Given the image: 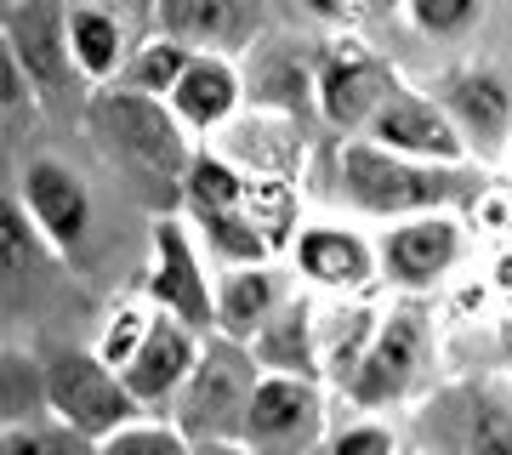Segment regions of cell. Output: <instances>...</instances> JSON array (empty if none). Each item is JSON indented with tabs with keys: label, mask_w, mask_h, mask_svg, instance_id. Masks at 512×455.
<instances>
[{
	"label": "cell",
	"mask_w": 512,
	"mask_h": 455,
	"mask_svg": "<svg viewBox=\"0 0 512 455\" xmlns=\"http://www.w3.org/2000/svg\"><path fill=\"white\" fill-rule=\"evenodd\" d=\"M194 455H256V450L234 438V444H194Z\"/></svg>",
	"instance_id": "cell-39"
},
{
	"label": "cell",
	"mask_w": 512,
	"mask_h": 455,
	"mask_svg": "<svg viewBox=\"0 0 512 455\" xmlns=\"http://www.w3.org/2000/svg\"><path fill=\"white\" fill-rule=\"evenodd\" d=\"M80 126H86L97 154H103L160 217L183 211L188 165H194L200 148H194L188 126L171 114L165 97H148V91H131V86H97L92 97H86Z\"/></svg>",
	"instance_id": "cell-1"
},
{
	"label": "cell",
	"mask_w": 512,
	"mask_h": 455,
	"mask_svg": "<svg viewBox=\"0 0 512 455\" xmlns=\"http://www.w3.org/2000/svg\"><path fill=\"white\" fill-rule=\"evenodd\" d=\"M302 12L319 18L325 29H353V23L365 18V6H359V0H302Z\"/></svg>",
	"instance_id": "cell-34"
},
{
	"label": "cell",
	"mask_w": 512,
	"mask_h": 455,
	"mask_svg": "<svg viewBox=\"0 0 512 455\" xmlns=\"http://www.w3.org/2000/svg\"><path fill=\"white\" fill-rule=\"evenodd\" d=\"M376 251H382L387 285L399 296H421V291H433L444 273H456V262L467 256V222L456 211L393 222V228H382Z\"/></svg>",
	"instance_id": "cell-11"
},
{
	"label": "cell",
	"mask_w": 512,
	"mask_h": 455,
	"mask_svg": "<svg viewBox=\"0 0 512 455\" xmlns=\"http://www.w3.org/2000/svg\"><path fill=\"white\" fill-rule=\"evenodd\" d=\"M143 302L177 319V325L217 336V279H211V256L188 217H154V256H148Z\"/></svg>",
	"instance_id": "cell-6"
},
{
	"label": "cell",
	"mask_w": 512,
	"mask_h": 455,
	"mask_svg": "<svg viewBox=\"0 0 512 455\" xmlns=\"http://www.w3.org/2000/svg\"><path fill=\"white\" fill-rule=\"evenodd\" d=\"M245 188L251 177L239 171L222 148L205 143L188 165V194H183V211H245Z\"/></svg>",
	"instance_id": "cell-26"
},
{
	"label": "cell",
	"mask_w": 512,
	"mask_h": 455,
	"mask_svg": "<svg viewBox=\"0 0 512 455\" xmlns=\"http://www.w3.org/2000/svg\"><path fill=\"white\" fill-rule=\"evenodd\" d=\"M0 97H6V114H12V109H29V103L40 97L35 80L18 69V57L6 52V46H0Z\"/></svg>",
	"instance_id": "cell-33"
},
{
	"label": "cell",
	"mask_w": 512,
	"mask_h": 455,
	"mask_svg": "<svg viewBox=\"0 0 512 455\" xmlns=\"http://www.w3.org/2000/svg\"><path fill=\"white\" fill-rule=\"evenodd\" d=\"M6 6H18V0H6Z\"/></svg>",
	"instance_id": "cell-42"
},
{
	"label": "cell",
	"mask_w": 512,
	"mask_h": 455,
	"mask_svg": "<svg viewBox=\"0 0 512 455\" xmlns=\"http://www.w3.org/2000/svg\"><path fill=\"white\" fill-rule=\"evenodd\" d=\"M154 319H160V308L154 302H120V308L103 319V330H97V359L114 364L120 376L131 370V359L143 353V342L154 336Z\"/></svg>",
	"instance_id": "cell-29"
},
{
	"label": "cell",
	"mask_w": 512,
	"mask_h": 455,
	"mask_svg": "<svg viewBox=\"0 0 512 455\" xmlns=\"http://www.w3.org/2000/svg\"><path fill=\"white\" fill-rule=\"evenodd\" d=\"M40 404L52 410V421L97 438V444L131 421H143V404L131 399L126 376L97 359V347H52L40 359Z\"/></svg>",
	"instance_id": "cell-4"
},
{
	"label": "cell",
	"mask_w": 512,
	"mask_h": 455,
	"mask_svg": "<svg viewBox=\"0 0 512 455\" xmlns=\"http://www.w3.org/2000/svg\"><path fill=\"white\" fill-rule=\"evenodd\" d=\"M256 387H262L256 353L217 330V336H205L200 364H194L188 387L171 404V427L188 444H234V438H245V416L256 404Z\"/></svg>",
	"instance_id": "cell-3"
},
{
	"label": "cell",
	"mask_w": 512,
	"mask_h": 455,
	"mask_svg": "<svg viewBox=\"0 0 512 455\" xmlns=\"http://www.w3.org/2000/svg\"><path fill=\"white\" fill-rule=\"evenodd\" d=\"M245 217L274 239L279 256L291 251L296 234L308 228V222H302V194H296V182H274V177H251V188H245Z\"/></svg>",
	"instance_id": "cell-28"
},
{
	"label": "cell",
	"mask_w": 512,
	"mask_h": 455,
	"mask_svg": "<svg viewBox=\"0 0 512 455\" xmlns=\"http://www.w3.org/2000/svg\"><path fill=\"white\" fill-rule=\"evenodd\" d=\"M376 330H382V319H376V302L370 296H330V308L319 313V347H325V382L342 393L348 387V376L359 370V359L370 353V342H376Z\"/></svg>",
	"instance_id": "cell-23"
},
{
	"label": "cell",
	"mask_w": 512,
	"mask_h": 455,
	"mask_svg": "<svg viewBox=\"0 0 512 455\" xmlns=\"http://www.w3.org/2000/svg\"><path fill=\"white\" fill-rule=\"evenodd\" d=\"M421 438L439 455H512V382L467 376L421 410Z\"/></svg>",
	"instance_id": "cell-7"
},
{
	"label": "cell",
	"mask_w": 512,
	"mask_h": 455,
	"mask_svg": "<svg viewBox=\"0 0 512 455\" xmlns=\"http://www.w3.org/2000/svg\"><path fill=\"white\" fill-rule=\"evenodd\" d=\"M291 302L285 291V268L262 262V268H222L217 273V330L251 347L256 330L268 325L279 308Z\"/></svg>",
	"instance_id": "cell-21"
},
{
	"label": "cell",
	"mask_w": 512,
	"mask_h": 455,
	"mask_svg": "<svg viewBox=\"0 0 512 455\" xmlns=\"http://www.w3.org/2000/svg\"><path fill=\"white\" fill-rule=\"evenodd\" d=\"M370 143L393 148V154H410V160H427V165H478L473 148H467V137L456 131V120L444 114V103L433 97V91H416L404 86L382 103V114L370 120L365 131Z\"/></svg>",
	"instance_id": "cell-14"
},
{
	"label": "cell",
	"mask_w": 512,
	"mask_h": 455,
	"mask_svg": "<svg viewBox=\"0 0 512 455\" xmlns=\"http://www.w3.org/2000/svg\"><path fill=\"white\" fill-rule=\"evenodd\" d=\"M291 268L319 296H365L382 279V251L348 222H308L291 245Z\"/></svg>",
	"instance_id": "cell-13"
},
{
	"label": "cell",
	"mask_w": 512,
	"mask_h": 455,
	"mask_svg": "<svg viewBox=\"0 0 512 455\" xmlns=\"http://www.w3.org/2000/svg\"><path fill=\"white\" fill-rule=\"evenodd\" d=\"M484 6L490 0H404V18L427 40H467L484 23Z\"/></svg>",
	"instance_id": "cell-30"
},
{
	"label": "cell",
	"mask_w": 512,
	"mask_h": 455,
	"mask_svg": "<svg viewBox=\"0 0 512 455\" xmlns=\"http://www.w3.org/2000/svg\"><path fill=\"white\" fill-rule=\"evenodd\" d=\"M433 97L444 103V114L456 120V131L467 137L478 165H490L507 154L512 143V80L490 63H456L433 80Z\"/></svg>",
	"instance_id": "cell-9"
},
{
	"label": "cell",
	"mask_w": 512,
	"mask_h": 455,
	"mask_svg": "<svg viewBox=\"0 0 512 455\" xmlns=\"http://www.w3.org/2000/svg\"><path fill=\"white\" fill-rule=\"evenodd\" d=\"M0 455H46V427H29V421H6Z\"/></svg>",
	"instance_id": "cell-35"
},
{
	"label": "cell",
	"mask_w": 512,
	"mask_h": 455,
	"mask_svg": "<svg viewBox=\"0 0 512 455\" xmlns=\"http://www.w3.org/2000/svg\"><path fill=\"white\" fill-rule=\"evenodd\" d=\"M262 376H302V382H325V347H319V308L313 296H296L256 330L251 342Z\"/></svg>",
	"instance_id": "cell-20"
},
{
	"label": "cell",
	"mask_w": 512,
	"mask_h": 455,
	"mask_svg": "<svg viewBox=\"0 0 512 455\" xmlns=\"http://www.w3.org/2000/svg\"><path fill=\"white\" fill-rule=\"evenodd\" d=\"M399 455H421V450H410V444H404V450H399Z\"/></svg>",
	"instance_id": "cell-41"
},
{
	"label": "cell",
	"mask_w": 512,
	"mask_h": 455,
	"mask_svg": "<svg viewBox=\"0 0 512 455\" xmlns=\"http://www.w3.org/2000/svg\"><path fill=\"white\" fill-rule=\"evenodd\" d=\"M490 285H495V291H501V296L512 302V251H501V256H495V273H490Z\"/></svg>",
	"instance_id": "cell-37"
},
{
	"label": "cell",
	"mask_w": 512,
	"mask_h": 455,
	"mask_svg": "<svg viewBox=\"0 0 512 455\" xmlns=\"http://www.w3.org/2000/svg\"><path fill=\"white\" fill-rule=\"evenodd\" d=\"M211 148H222L245 177H274V182H296L308 171V126L291 114L274 109H245L228 131L211 137Z\"/></svg>",
	"instance_id": "cell-16"
},
{
	"label": "cell",
	"mask_w": 512,
	"mask_h": 455,
	"mask_svg": "<svg viewBox=\"0 0 512 455\" xmlns=\"http://www.w3.org/2000/svg\"><path fill=\"white\" fill-rule=\"evenodd\" d=\"M399 433L387 427V421L365 416V421H348V427H336L325 444V455H399Z\"/></svg>",
	"instance_id": "cell-32"
},
{
	"label": "cell",
	"mask_w": 512,
	"mask_h": 455,
	"mask_svg": "<svg viewBox=\"0 0 512 455\" xmlns=\"http://www.w3.org/2000/svg\"><path fill=\"white\" fill-rule=\"evenodd\" d=\"M478 205H484V211L495 217V228H501V234H512V188H507V182H490Z\"/></svg>",
	"instance_id": "cell-36"
},
{
	"label": "cell",
	"mask_w": 512,
	"mask_h": 455,
	"mask_svg": "<svg viewBox=\"0 0 512 455\" xmlns=\"http://www.w3.org/2000/svg\"><path fill=\"white\" fill-rule=\"evenodd\" d=\"M268 6L262 0H154V29L183 40L188 52L245 57L262 40Z\"/></svg>",
	"instance_id": "cell-15"
},
{
	"label": "cell",
	"mask_w": 512,
	"mask_h": 455,
	"mask_svg": "<svg viewBox=\"0 0 512 455\" xmlns=\"http://www.w3.org/2000/svg\"><path fill=\"white\" fill-rule=\"evenodd\" d=\"M319 438H325V382L262 376L239 444H251L256 455H308Z\"/></svg>",
	"instance_id": "cell-12"
},
{
	"label": "cell",
	"mask_w": 512,
	"mask_h": 455,
	"mask_svg": "<svg viewBox=\"0 0 512 455\" xmlns=\"http://www.w3.org/2000/svg\"><path fill=\"white\" fill-rule=\"evenodd\" d=\"M18 205L29 211L40 245L52 256H80V245L92 234V188H86V177L69 160L40 154V160L23 165Z\"/></svg>",
	"instance_id": "cell-10"
},
{
	"label": "cell",
	"mask_w": 512,
	"mask_h": 455,
	"mask_svg": "<svg viewBox=\"0 0 512 455\" xmlns=\"http://www.w3.org/2000/svg\"><path fill=\"white\" fill-rule=\"evenodd\" d=\"M359 6H365V18H376V23H387V18L404 12V0H359Z\"/></svg>",
	"instance_id": "cell-38"
},
{
	"label": "cell",
	"mask_w": 512,
	"mask_h": 455,
	"mask_svg": "<svg viewBox=\"0 0 512 455\" xmlns=\"http://www.w3.org/2000/svg\"><path fill=\"white\" fill-rule=\"evenodd\" d=\"M69 57H74V74L86 86H114L131 63V40H126V23L120 12L109 6H92V0H74L69 12Z\"/></svg>",
	"instance_id": "cell-22"
},
{
	"label": "cell",
	"mask_w": 512,
	"mask_h": 455,
	"mask_svg": "<svg viewBox=\"0 0 512 455\" xmlns=\"http://www.w3.org/2000/svg\"><path fill=\"white\" fill-rule=\"evenodd\" d=\"M97 455H194V444H188L171 421H131V427H120V433H109L103 444H97Z\"/></svg>",
	"instance_id": "cell-31"
},
{
	"label": "cell",
	"mask_w": 512,
	"mask_h": 455,
	"mask_svg": "<svg viewBox=\"0 0 512 455\" xmlns=\"http://www.w3.org/2000/svg\"><path fill=\"white\" fill-rule=\"evenodd\" d=\"M69 12L74 0H18L6 6V52L18 57V69L35 80V91H57L74 74L69 57Z\"/></svg>",
	"instance_id": "cell-18"
},
{
	"label": "cell",
	"mask_w": 512,
	"mask_h": 455,
	"mask_svg": "<svg viewBox=\"0 0 512 455\" xmlns=\"http://www.w3.org/2000/svg\"><path fill=\"white\" fill-rule=\"evenodd\" d=\"M171 114L188 126V137H217L251 109V74L239 69V57L194 52L188 74L177 80V91L165 97Z\"/></svg>",
	"instance_id": "cell-17"
},
{
	"label": "cell",
	"mask_w": 512,
	"mask_h": 455,
	"mask_svg": "<svg viewBox=\"0 0 512 455\" xmlns=\"http://www.w3.org/2000/svg\"><path fill=\"white\" fill-rule=\"evenodd\" d=\"M427 364H433V313H427L421 296H399L382 313V330H376L370 353L359 359V370L348 376L342 399L370 410V416L376 410H399V404L416 399Z\"/></svg>",
	"instance_id": "cell-5"
},
{
	"label": "cell",
	"mask_w": 512,
	"mask_h": 455,
	"mask_svg": "<svg viewBox=\"0 0 512 455\" xmlns=\"http://www.w3.org/2000/svg\"><path fill=\"white\" fill-rule=\"evenodd\" d=\"M336 188L353 211L382 222H410V217H439V211H473L490 182L478 177V165H427L410 154L348 137L336 148Z\"/></svg>",
	"instance_id": "cell-2"
},
{
	"label": "cell",
	"mask_w": 512,
	"mask_h": 455,
	"mask_svg": "<svg viewBox=\"0 0 512 455\" xmlns=\"http://www.w3.org/2000/svg\"><path fill=\"white\" fill-rule=\"evenodd\" d=\"M188 63H194V52H188L183 40H171V35H154L148 40H137L131 46V63H126V74H120V86H131V91H148V97H171L177 91V80L188 74Z\"/></svg>",
	"instance_id": "cell-27"
},
{
	"label": "cell",
	"mask_w": 512,
	"mask_h": 455,
	"mask_svg": "<svg viewBox=\"0 0 512 455\" xmlns=\"http://www.w3.org/2000/svg\"><path fill=\"white\" fill-rule=\"evenodd\" d=\"M205 353V336L200 330H188L177 325V319H154V336L143 342V353L131 359L126 370V387H131V399L143 404V410H171L177 404V393L188 387V376H194V364H200Z\"/></svg>",
	"instance_id": "cell-19"
},
{
	"label": "cell",
	"mask_w": 512,
	"mask_h": 455,
	"mask_svg": "<svg viewBox=\"0 0 512 455\" xmlns=\"http://www.w3.org/2000/svg\"><path fill=\"white\" fill-rule=\"evenodd\" d=\"M399 91V74L387 57H376L365 40L336 35L319 46V120L342 137H365L382 103Z\"/></svg>",
	"instance_id": "cell-8"
},
{
	"label": "cell",
	"mask_w": 512,
	"mask_h": 455,
	"mask_svg": "<svg viewBox=\"0 0 512 455\" xmlns=\"http://www.w3.org/2000/svg\"><path fill=\"white\" fill-rule=\"evenodd\" d=\"M194 222V234H200L205 256L217 262V268H262V262H279L274 239L262 234L245 211H183Z\"/></svg>",
	"instance_id": "cell-25"
},
{
	"label": "cell",
	"mask_w": 512,
	"mask_h": 455,
	"mask_svg": "<svg viewBox=\"0 0 512 455\" xmlns=\"http://www.w3.org/2000/svg\"><path fill=\"white\" fill-rule=\"evenodd\" d=\"M251 103L256 109H274V114H291V120L308 126L319 114V57H308V52L262 57V69L251 74Z\"/></svg>",
	"instance_id": "cell-24"
},
{
	"label": "cell",
	"mask_w": 512,
	"mask_h": 455,
	"mask_svg": "<svg viewBox=\"0 0 512 455\" xmlns=\"http://www.w3.org/2000/svg\"><path fill=\"white\" fill-rule=\"evenodd\" d=\"M495 347H501V376L512 382V319L501 325V342H495Z\"/></svg>",
	"instance_id": "cell-40"
}]
</instances>
